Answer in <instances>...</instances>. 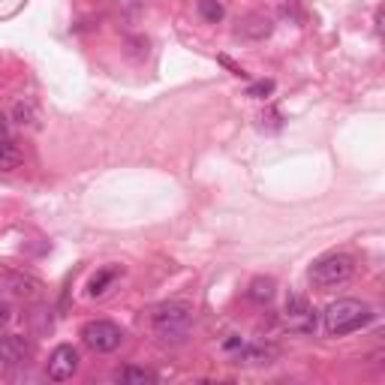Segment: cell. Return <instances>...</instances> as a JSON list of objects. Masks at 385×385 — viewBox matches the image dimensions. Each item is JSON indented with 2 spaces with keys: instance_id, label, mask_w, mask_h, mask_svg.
<instances>
[{
  "instance_id": "30bf717a",
  "label": "cell",
  "mask_w": 385,
  "mask_h": 385,
  "mask_svg": "<svg viewBox=\"0 0 385 385\" xmlns=\"http://www.w3.org/2000/svg\"><path fill=\"white\" fill-rule=\"evenodd\" d=\"M21 166V148L9 136H0V172H12Z\"/></svg>"
},
{
  "instance_id": "7a4b0ae2",
  "label": "cell",
  "mask_w": 385,
  "mask_h": 385,
  "mask_svg": "<svg viewBox=\"0 0 385 385\" xmlns=\"http://www.w3.org/2000/svg\"><path fill=\"white\" fill-rule=\"evenodd\" d=\"M370 319H374V310L367 304L355 301V298H340L335 304L325 307L322 313V322H325V331L335 337H343V335H352V331L364 328Z\"/></svg>"
},
{
  "instance_id": "e0dca14e",
  "label": "cell",
  "mask_w": 385,
  "mask_h": 385,
  "mask_svg": "<svg viewBox=\"0 0 385 385\" xmlns=\"http://www.w3.org/2000/svg\"><path fill=\"white\" fill-rule=\"evenodd\" d=\"M241 343H244V340H241L238 335H232V337L223 343V349H226V352H238V349H241Z\"/></svg>"
},
{
  "instance_id": "ac0fdd59",
  "label": "cell",
  "mask_w": 385,
  "mask_h": 385,
  "mask_svg": "<svg viewBox=\"0 0 385 385\" xmlns=\"http://www.w3.org/2000/svg\"><path fill=\"white\" fill-rule=\"evenodd\" d=\"M12 319V310H9V304L6 301H0V328H4L6 322Z\"/></svg>"
},
{
  "instance_id": "3957f363",
  "label": "cell",
  "mask_w": 385,
  "mask_h": 385,
  "mask_svg": "<svg viewBox=\"0 0 385 385\" xmlns=\"http://www.w3.org/2000/svg\"><path fill=\"white\" fill-rule=\"evenodd\" d=\"M352 271H355L352 256H346V253H328V256H319V259L310 265L307 280H310L316 289H337V286H343L346 280L352 277Z\"/></svg>"
},
{
  "instance_id": "5b68a950",
  "label": "cell",
  "mask_w": 385,
  "mask_h": 385,
  "mask_svg": "<svg viewBox=\"0 0 385 385\" xmlns=\"http://www.w3.org/2000/svg\"><path fill=\"white\" fill-rule=\"evenodd\" d=\"M283 313H286V325L292 331H298V335H313L316 325H319V316L313 310V304L307 301V295L292 292L289 298H286Z\"/></svg>"
},
{
  "instance_id": "5bb4252c",
  "label": "cell",
  "mask_w": 385,
  "mask_h": 385,
  "mask_svg": "<svg viewBox=\"0 0 385 385\" xmlns=\"http://www.w3.org/2000/svg\"><path fill=\"white\" fill-rule=\"evenodd\" d=\"M114 277H118V271H112V268H106V271H99L91 277V283H87V292L91 295H102L112 283H114Z\"/></svg>"
},
{
  "instance_id": "2e32d148",
  "label": "cell",
  "mask_w": 385,
  "mask_h": 385,
  "mask_svg": "<svg viewBox=\"0 0 385 385\" xmlns=\"http://www.w3.org/2000/svg\"><path fill=\"white\" fill-rule=\"evenodd\" d=\"M271 94H274V82L271 79H262V82H256V85L247 87V97H256V99H265Z\"/></svg>"
},
{
  "instance_id": "7c38bea8",
  "label": "cell",
  "mask_w": 385,
  "mask_h": 385,
  "mask_svg": "<svg viewBox=\"0 0 385 385\" xmlns=\"http://www.w3.org/2000/svg\"><path fill=\"white\" fill-rule=\"evenodd\" d=\"M114 379L124 382V385H151V382H157V376H153L151 370H145V367H133V364L121 367L118 374H114Z\"/></svg>"
},
{
  "instance_id": "4fadbf2b",
  "label": "cell",
  "mask_w": 385,
  "mask_h": 385,
  "mask_svg": "<svg viewBox=\"0 0 385 385\" xmlns=\"http://www.w3.org/2000/svg\"><path fill=\"white\" fill-rule=\"evenodd\" d=\"M12 121L21 126H33L36 124V102L33 99H18L12 106Z\"/></svg>"
},
{
  "instance_id": "8fae6325",
  "label": "cell",
  "mask_w": 385,
  "mask_h": 385,
  "mask_svg": "<svg viewBox=\"0 0 385 385\" xmlns=\"http://www.w3.org/2000/svg\"><path fill=\"white\" fill-rule=\"evenodd\" d=\"M274 292H277V283L271 277H256V280H250V286H247V298L256 301V304H265V301L274 298Z\"/></svg>"
},
{
  "instance_id": "52a82bcc",
  "label": "cell",
  "mask_w": 385,
  "mask_h": 385,
  "mask_svg": "<svg viewBox=\"0 0 385 385\" xmlns=\"http://www.w3.org/2000/svg\"><path fill=\"white\" fill-rule=\"evenodd\" d=\"M33 355V346L28 343V337L21 335H6L0 337V362H4L6 367H21L28 364Z\"/></svg>"
},
{
  "instance_id": "d6986e66",
  "label": "cell",
  "mask_w": 385,
  "mask_h": 385,
  "mask_svg": "<svg viewBox=\"0 0 385 385\" xmlns=\"http://www.w3.org/2000/svg\"><path fill=\"white\" fill-rule=\"evenodd\" d=\"M0 136H6V124H4V114H0Z\"/></svg>"
},
{
  "instance_id": "9c48e42d",
  "label": "cell",
  "mask_w": 385,
  "mask_h": 385,
  "mask_svg": "<svg viewBox=\"0 0 385 385\" xmlns=\"http://www.w3.org/2000/svg\"><path fill=\"white\" fill-rule=\"evenodd\" d=\"M271 18L262 16V12H253V16H247L241 21V28H238V36H247V40H262V36L271 33Z\"/></svg>"
},
{
  "instance_id": "9a60e30c",
  "label": "cell",
  "mask_w": 385,
  "mask_h": 385,
  "mask_svg": "<svg viewBox=\"0 0 385 385\" xmlns=\"http://www.w3.org/2000/svg\"><path fill=\"white\" fill-rule=\"evenodd\" d=\"M199 16L205 21L217 24V21L223 18V4H220V0H199Z\"/></svg>"
},
{
  "instance_id": "ba28073f",
  "label": "cell",
  "mask_w": 385,
  "mask_h": 385,
  "mask_svg": "<svg viewBox=\"0 0 385 385\" xmlns=\"http://www.w3.org/2000/svg\"><path fill=\"white\" fill-rule=\"evenodd\" d=\"M4 277V283L12 295H18V298H33V295H40V280H33L28 274H18V271H4L0 274Z\"/></svg>"
},
{
  "instance_id": "6da1fadb",
  "label": "cell",
  "mask_w": 385,
  "mask_h": 385,
  "mask_svg": "<svg viewBox=\"0 0 385 385\" xmlns=\"http://www.w3.org/2000/svg\"><path fill=\"white\" fill-rule=\"evenodd\" d=\"M153 335L163 343H184L192 328V310L181 301H166L151 310Z\"/></svg>"
},
{
  "instance_id": "277c9868",
  "label": "cell",
  "mask_w": 385,
  "mask_h": 385,
  "mask_svg": "<svg viewBox=\"0 0 385 385\" xmlns=\"http://www.w3.org/2000/svg\"><path fill=\"white\" fill-rule=\"evenodd\" d=\"M82 340H85L87 349L106 355V352H114L121 346L124 331L114 322H109V319H94V322H87L82 328Z\"/></svg>"
},
{
  "instance_id": "8992f818",
  "label": "cell",
  "mask_w": 385,
  "mask_h": 385,
  "mask_svg": "<svg viewBox=\"0 0 385 385\" xmlns=\"http://www.w3.org/2000/svg\"><path fill=\"white\" fill-rule=\"evenodd\" d=\"M75 370H79V349L70 343H60L51 349L48 355V367H45V374L48 379H55V382H67L75 376Z\"/></svg>"
}]
</instances>
